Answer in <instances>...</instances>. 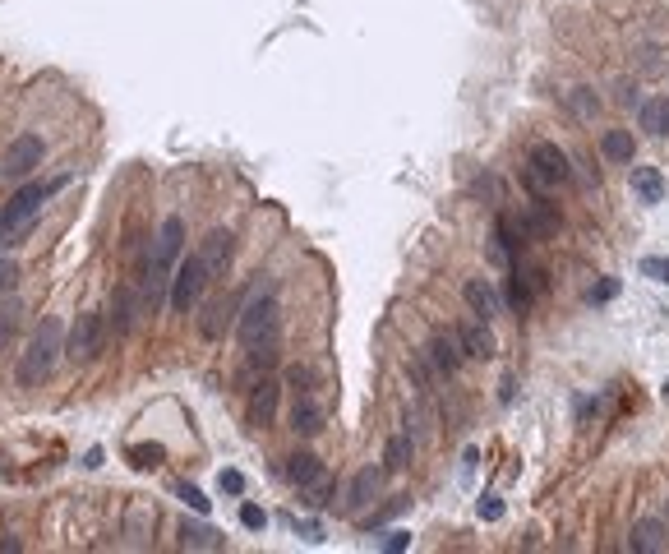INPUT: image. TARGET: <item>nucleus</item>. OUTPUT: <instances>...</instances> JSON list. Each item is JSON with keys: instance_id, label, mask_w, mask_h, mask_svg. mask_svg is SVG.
Here are the masks:
<instances>
[{"instance_id": "f257e3e1", "label": "nucleus", "mask_w": 669, "mask_h": 554, "mask_svg": "<svg viewBox=\"0 0 669 554\" xmlns=\"http://www.w3.org/2000/svg\"><path fill=\"white\" fill-rule=\"evenodd\" d=\"M236 338L245 347V361L254 370H273L277 356H282V305H277L273 291H254L245 310L236 319Z\"/></svg>"}, {"instance_id": "f03ea898", "label": "nucleus", "mask_w": 669, "mask_h": 554, "mask_svg": "<svg viewBox=\"0 0 669 554\" xmlns=\"http://www.w3.org/2000/svg\"><path fill=\"white\" fill-rule=\"evenodd\" d=\"M51 190H56V185L28 181L24 190L10 199V204L0 208V250H14V245H24V236L33 231V222H37V213H42V204H47Z\"/></svg>"}, {"instance_id": "7ed1b4c3", "label": "nucleus", "mask_w": 669, "mask_h": 554, "mask_svg": "<svg viewBox=\"0 0 669 554\" xmlns=\"http://www.w3.org/2000/svg\"><path fill=\"white\" fill-rule=\"evenodd\" d=\"M60 351H65V342H60V324L56 319H42V328L33 333V342H28V351H24V361H19V384L24 388L42 384V379L56 370Z\"/></svg>"}, {"instance_id": "20e7f679", "label": "nucleus", "mask_w": 669, "mask_h": 554, "mask_svg": "<svg viewBox=\"0 0 669 554\" xmlns=\"http://www.w3.org/2000/svg\"><path fill=\"white\" fill-rule=\"evenodd\" d=\"M208 264L199 259V254H190V259H180L176 264V277H171V310L176 314H190L194 305L204 301V287H208Z\"/></svg>"}, {"instance_id": "39448f33", "label": "nucleus", "mask_w": 669, "mask_h": 554, "mask_svg": "<svg viewBox=\"0 0 669 554\" xmlns=\"http://www.w3.org/2000/svg\"><path fill=\"white\" fill-rule=\"evenodd\" d=\"M102 338H107V324H102V314H79L70 328V342H65V356L70 361H93L97 351H102Z\"/></svg>"}, {"instance_id": "423d86ee", "label": "nucleus", "mask_w": 669, "mask_h": 554, "mask_svg": "<svg viewBox=\"0 0 669 554\" xmlns=\"http://www.w3.org/2000/svg\"><path fill=\"white\" fill-rule=\"evenodd\" d=\"M42 157H47V144H42L37 134H19V139L5 148V167L0 171H5L10 181H28V176L42 167Z\"/></svg>"}, {"instance_id": "0eeeda50", "label": "nucleus", "mask_w": 669, "mask_h": 554, "mask_svg": "<svg viewBox=\"0 0 669 554\" xmlns=\"http://www.w3.org/2000/svg\"><path fill=\"white\" fill-rule=\"evenodd\" d=\"M526 167H531V181H536V185H563L568 176H573L568 153H563L559 144H536V148H531V157H526Z\"/></svg>"}, {"instance_id": "6e6552de", "label": "nucleus", "mask_w": 669, "mask_h": 554, "mask_svg": "<svg viewBox=\"0 0 669 554\" xmlns=\"http://www.w3.org/2000/svg\"><path fill=\"white\" fill-rule=\"evenodd\" d=\"M277 398H282V384H277L273 374H263L259 384L250 388V425H259V430H268L277 416Z\"/></svg>"}, {"instance_id": "1a4fd4ad", "label": "nucleus", "mask_w": 669, "mask_h": 554, "mask_svg": "<svg viewBox=\"0 0 669 554\" xmlns=\"http://www.w3.org/2000/svg\"><path fill=\"white\" fill-rule=\"evenodd\" d=\"M180 245H185V222L167 217L157 231V254H153V273H167L171 264H180Z\"/></svg>"}, {"instance_id": "9d476101", "label": "nucleus", "mask_w": 669, "mask_h": 554, "mask_svg": "<svg viewBox=\"0 0 669 554\" xmlns=\"http://www.w3.org/2000/svg\"><path fill=\"white\" fill-rule=\"evenodd\" d=\"M231 254H236V236H231V231H208L204 236V245H199V259H204L208 264V273L213 277H222L231 268Z\"/></svg>"}, {"instance_id": "9b49d317", "label": "nucleus", "mask_w": 669, "mask_h": 554, "mask_svg": "<svg viewBox=\"0 0 669 554\" xmlns=\"http://www.w3.org/2000/svg\"><path fill=\"white\" fill-rule=\"evenodd\" d=\"M457 342H462V351H466V356H476V361H490L494 351H499V342H494V333H490V324H485V319L457 328Z\"/></svg>"}, {"instance_id": "f8f14e48", "label": "nucleus", "mask_w": 669, "mask_h": 554, "mask_svg": "<svg viewBox=\"0 0 669 554\" xmlns=\"http://www.w3.org/2000/svg\"><path fill=\"white\" fill-rule=\"evenodd\" d=\"M291 430L296 434H319L323 430V407H319V398H314L310 388L296 393V402H291Z\"/></svg>"}, {"instance_id": "ddd939ff", "label": "nucleus", "mask_w": 669, "mask_h": 554, "mask_svg": "<svg viewBox=\"0 0 669 554\" xmlns=\"http://www.w3.org/2000/svg\"><path fill=\"white\" fill-rule=\"evenodd\" d=\"M462 342H457V333H434L430 338V361L439 374H457V365H462Z\"/></svg>"}, {"instance_id": "4468645a", "label": "nucleus", "mask_w": 669, "mask_h": 554, "mask_svg": "<svg viewBox=\"0 0 669 554\" xmlns=\"http://www.w3.org/2000/svg\"><path fill=\"white\" fill-rule=\"evenodd\" d=\"M462 296H466V305H471V310L485 319V324H490L494 314H499V291H494L485 277H471V282L462 287Z\"/></svg>"}, {"instance_id": "2eb2a0df", "label": "nucleus", "mask_w": 669, "mask_h": 554, "mask_svg": "<svg viewBox=\"0 0 669 554\" xmlns=\"http://www.w3.org/2000/svg\"><path fill=\"white\" fill-rule=\"evenodd\" d=\"M637 125L656 139H669V97H646L637 107Z\"/></svg>"}, {"instance_id": "dca6fc26", "label": "nucleus", "mask_w": 669, "mask_h": 554, "mask_svg": "<svg viewBox=\"0 0 669 554\" xmlns=\"http://www.w3.org/2000/svg\"><path fill=\"white\" fill-rule=\"evenodd\" d=\"M379 485H383V471H379V467L356 471V481H351V494H347V508H351V513L370 508V504H374V494H379Z\"/></svg>"}, {"instance_id": "f3484780", "label": "nucleus", "mask_w": 669, "mask_h": 554, "mask_svg": "<svg viewBox=\"0 0 669 554\" xmlns=\"http://www.w3.org/2000/svg\"><path fill=\"white\" fill-rule=\"evenodd\" d=\"M633 194L642 204H660V199H665V176H660V167H633Z\"/></svg>"}, {"instance_id": "a211bd4d", "label": "nucleus", "mask_w": 669, "mask_h": 554, "mask_svg": "<svg viewBox=\"0 0 669 554\" xmlns=\"http://www.w3.org/2000/svg\"><path fill=\"white\" fill-rule=\"evenodd\" d=\"M669 545V536H665V522H656V518H642L633 527V550L637 554H656V550H665Z\"/></svg>"}, {"instance_id": "6ab92c4d", "label": "nucleus", "mask_w": 669, "mask_h": 554, "mask_svg": "<svg viewBox=\"0 0 669 554\" xmlns=\"http://www.w3.org/2000/svg\"><path fill=\"white\" fill-rule=\"evenodd\" d=\"M180 545L185 550H222L227 541L213 527H204V522H180Z\"/></svg>"}, {"instance_id": "aec40b11", "label": "nucleus", "mask_w": 669, "mask_h": 554, "mask_svg": "<svg viewBox=\"0 0 669 554\" xmlns=\"http://www.w3.org/2000/svg\"><path fill=\"white\" fill-rule=\"evenodd\" d=\"M287 476H291V485H319L323 481V462L314 458V453H296V458H287Z\"/></svg>"}, {"instance_id": "412c9836", "label": "nucleus", "mask_w": 669, "mask_h": 554, "mask_svg": "<svg viewBox=\"0 0 669 554\" xmlns=\"http://www.w3.org/2000/svg\"><path fill=\"white\" fill-rule=\"evenodd\" d=\"M600 153L610 157V162H633L637 157V144L628 130H605V139H600Z\"/></svg>"}, {"instance_id": "4be33fe9", "label": "nucleus", "mask_w": 669, "mask_h": 554, "mask_svg": "<svg viewBox=\"0 0 669 554\" xmlns=\"http://www.w3.org/2000/svg\"><path fill=\"white\" fill-rule=\"evenodd\" d=\"M134 310H139L134 291H116L111 296V324H116V333H130L134 328Z\"/></svg>"}, {"instance_id": "5701e85b", "label": "nucleus", "mask_w": 669, "mask_h": 554, "mask_svg": "<svg viewBox=\"0 0 669 554\" xmlns=\"http://www.w3.org/2000/svg\"><path fill=\"white\" fill-rule=\"evenodd\" d=\"M130 462H134L139 471L162 467V462H167V448H162V444H134V448H130Z\"/></svg>"}, {"instance_id": "b1692460", "label": "nucleus", "mask_w": 669, "mask_h": 554, "mask_svg": "<svg viewBox=\"0 0 669 554\" xmlns=\"http://www.w3.org/2000/svg\"><path fill=\"white\" fill-rule=\"evenodd\" d=\"M383 462H388V471H402L411 462V439L407 434H397V439H388V453H383Z\"/></svg>"}, {"instance_id": "393cba45", "label": "nucleus", "mask_w": 669, "mask_h": 554, "mask_svg": "<svg viewBox=\"0 0 669 554\" xmlns=\"http://www.w3.org/2000/svg\"><path fill=\"white\" fill-rule=\"evenodd\" d=\"M14 333H19V305H0V351L14 342Z\"/></svg>"}, {"instance_id": "a878e982", "label": "nucleus", "mask_w": 669, "mask_h": 554, "mask_svg": "<svg viewBox=\"0 0 669 554\" xmlns=\"http://www.w3.org/2000/svg\"><path fill=\"white\" fill-rule=\"evenodd\" d=\"M573 111L582 116V121H591V116L600 111V97L591 93V88H573Z\"/></svg>"}, {"instance_id": "bb28decb", "label": "nucleus", "mask_w": 669, "mask_h": 554, "mask_svg": "<svg viewBox=\"0 0 669 554\" xmlns=\"http://www.w3.org/2000/svg\"><path fill=\"white\" fill-rule=\"evenodd\" d=\"M642 277H651V282H665V287H669V259H665V254H646V259H642Z\"/></svg>"}, {"instance_id": "cd10ccee", "label": "nucleus", "mask_w": 669, "mask_h": 554, "mask_svg": "<svg viewBox=\"0 0 669 554\" xmlns=\"http://www.w3.org/2000/svg\"><path fill=\"white\" fill-rule=\"evenodd\" d=\"M240 527H250V531H263V527H268L263 508H259V504H245V508H240Z\"/></svg>"}, {"instance_id": "c85d7f7f", "label": "nucleus", "mask_w": 669, "mask_h": 554, "mask_svg": "<svg viewBox=\"0 0 669 554\" xmlns=\"http://www.w3.org/2000/svg\"><path fill=\"white\" fill-rule=\"evenodd\" d=\"M19 287V264L14 259H0V296Z\"/></svg>"}, {"instance_id": "c756f323", "label": "nucleus", "mask_w": 669, "mask_h": 554, "mask_svg": "<svg viewBox=\"0 0 669 554\" xmlns=\"http://www.w3.org/2000/svg\"><path fill=\"white\" fill-rule=\"evenodd\" d=\"M176 494L185 499V504L194 508V513H208V499H204V490H194V485H176Z\"/></svg>"}, {"instance_id": "7c9ffc66", "label": "nucleus", "mask_w": 669, "mask_h": 554, "mask_svg": "<svg viewBox=\"0 0 669 554\" xmlns=\"http://www.w3.org/2000/svg\"><path fill=\"white\" fill-rule=\"evenodd\" d=\"M217 485H222V494H245V476H240V471H222Z\"/></svg>"}, {"instance_id": "2f4dec72", "label": "nucleus", "mask_w": 669, "mask_h": 554, "mask_svg": "<svg viewBox=\"0 0 669 554\" xmlns=\"http://www.w3.org/2000/svg\"><path fill=\"white\" fill-rule=\"evenodd\" d=\"M480 518H490V522H499V518H503L499 494H485V499H480Z\"/></svg>"}, {"instance_id": "473e14b6", "label": "nucleus", "mask_w": 669, "mask_h": 554, "mask_svg": "<svg viewBox=\"0 0 669 554\" xmlns=\"http://www.w3.org/2000/svg\"><path fill=\"white\" fill-rule=\"evenodd\" d=\"M508 301H513L517 310H526V305H531V296H526V287L517 282V277H513V287H508Z\"/></svg>"}, {"instance_id": "72a5a7b5", "label": "nucleus", "mask_w": 669, "mask_h": 554, "mask_svg": "<svg viewBox=\"0 0 669 554\" xmlns=\"http://www.w3.org/2000/svg\"><path fill=\"white\" fill-rule=\"evenodd\" d=\"M614 291H619V282H600V287H591V301H614Z\"/></svg>"}, {"instance_id": "f704fd0d", "label": "nucleus", "mask_w": 669, "mask_h": 554, "mask_svg": "<svg viewBox=\"0 0 669 554\" xmlns=\"http://www.w3.org/2000/svg\"><path fill=\"white\" fill-rule=\"evenodd\" d=\"M383 545H388V550H407L411 536H407V531H388V541H383Z\"/></svg>"}, {"instance_id": "c9c22d12", "label": "nucleus", "mask_w": 669, "mask_h": 554, "mask_svg": "<svg viewBox=\"0 0 669 554\" xmlns=\"http://www.w3.org/2000/svg\"><path fill=\"white\" fill-rule=\"evenodd\" d=\"M665 402H669V379H665Z\"/></svg>"}]
</instances>
